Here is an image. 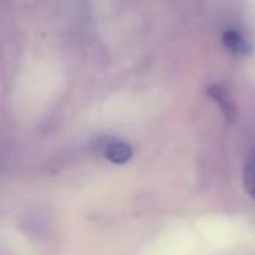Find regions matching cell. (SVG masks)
<instances>
[{"label":"cell","instance_id":"obj_1","mask_svg":"<svg viewBox=\"0 0 255 255\" xmlns=\"http://www.w3.org/2000/svg\"><path fill=\"white\" fill-rule=\"evenodd\" d=\"M96 150L105 159L114 164H126L133 157V149L129 143L119 138H100L96 140Z\"/></svg>","mask_w":255,"mask_h":255},{"label":"cell","instance_id":"obj_2","mask_svg":"<svg viewBox=\"0 0 255 255\" xmlns=\"http://www.w3.org/2000/svg\"><path fill=\"white\" fill-rule=\"evenodd\" d=\"M222 42L227 51H231L236 56H248L254 51V42L250 35L245 30L240 28H227L222 33Z\"/></svg>","mask_w":255,"mask_h":255},{"label":"cell","instance_id":"obj_3","mask_svg":"<svg viewBox=\"0 0 255 255\" xmlns=\"http://www.w3.org/2000/svg\"><path fill=\"white\" fill-rule=\"evenodd\" d=\"M208 95L217 105L220 107V110L224 112L227 121H234L236 117V103H234L231 91L222 84V82H213L208 88Z\"/></svg>","mask_w":255,"mask_h":255},{"label":"cell","instance_id":"obj_4","mask_svg":"<svg viewBox=\"0 0 255 255\" xmlns=\"http://www.w3.org/2000/svg\"><path fill=\"white\" fill-rule=\"evenodd\" d=\"M243 185L252 199H255V150L248 156L243 168Z\"/></svg>","mask_w":255,"mask_h":255}]
</instances>
